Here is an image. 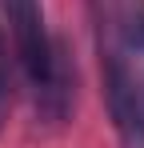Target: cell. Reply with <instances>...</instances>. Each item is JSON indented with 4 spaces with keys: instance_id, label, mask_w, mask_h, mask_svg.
Here are the masks:
<instances>
[{
    "instance_id": "cell-5",
    "label": "cell",
    "mask_w": 144,
    "mask_h": 148,
    "mask_svg": "<svg viewBox=\"0 0 144 148\" xmlns=\"http://www.w3.org/2000/svg\"><path fill=\"white\" fill-rule=\"evenodd\" d=\"M4 116H8V80L0 76V128H4Z\"/></svg>"
},
{
    "instance_id": "cell-1",
    "label": "cell",
    "mask_w": 144,
    "mask_h": 148,
    "mask_svg": "<svg viewBox=\"0 0 144 148\" xmlns=\"http://www.w3.org/2000/svg\"><path fill=\"white\" fill-rule=\"evenodd\" d=\"M100 80H104V104L120 148H144V88L128 68L112 28L100 32Z\"/></svg>"
},
{
    "instance_id": "cell-3",
    "label": "cell",
    "mask_w": 144,
    "mask_h": 148,
    "mask_svg": "<svg viewBox=\"0 0 144 148\" xmlns=\"http://www.w3.org/2000/svg\"><path fill=\"white\" fill-rule=\"evenodd\" d=\"M36 100V116L44 124H64L72 116V104H76V60H72L68 44L56 36V56H52V68L48 76L32 88Z\"/></svg>"
},
{
    "instance_id": "cell-2",
    "label": "cell",
    "mask_w": 144,
    "mask_h": 148,
    "mask_svg": "<svg viewBox=\"0 0 144 148\" xmlns=\"http://www.w3.org/2000/svg\"><path fill=\"white\" fill-rule=\"evenodd\" d=\"M0 16L12 32V48L20 60L28 84L36 88L52 68V56H56V36L44 24V8L40 0H0Z\"/></svg>"
},
{
    "instance_id": "cell-4",
    "label": "cell",
    "mask_w": 144,
    "mask_h": 148,
    "mask_svg": "<svg viewBox=\"0 0 144 148\" xmlns=\"http://www.w3.org/2000/svg\"><path fill=\"white\" fill-rule=\"evenodd\" d=\"M108 28H112V36L120 40V48L144 56V0H112Z\"/></svg>"
}]
</instances>
